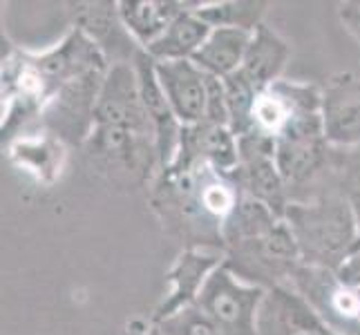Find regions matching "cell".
Masks as SVG:
<instances>
[{
  "label": "cell",
  "instance_id": "cell-1",
  "mask_svg": "<svg viewBox=\"0 0 360 335\" xmlns=\"http://www.w3.org/2000/svg\"><path fill=\"white\" fill-rule=\"evenodd\" d=\"M284 221L295 237L302 266L338 270L360 246L352 208L342 195L291 202Z\"/></svg>",
  "mask_w": 360,
  "mask_h": 335
},
{
  "label": "cell",
  "instance_id": "cell-2",
  "mask_svg": "<svg viewBox=\"0 0 360 335\" xmlns=\"http://www.w3.org/2000/svg\"><path fill=\"white\" fill-rule=\"evenodd\" d=\"M276 161L282 179L287 185H302L314 181L329 166L331 145L322 128L320 114V88L309 90V94L297 105L295 114L289 119L276 139Z\"/></svg>",
  "mask_w": 360,
  "mask_h": 335
},
{
  "label": "cell",
  "instance_id": "cell-3",
  "mask_svg": "<svg viewBox=\"0 0 360 335\" xmlns=\"http://www.w3.org/2000/svg\"><path fill=\"white\" fill-rule=\"evenodd\" d=\"M224 266L238 280L271 291L289 284L302 262L289 223L282 219L262 237L224 248Z\"/></svg>",
  "mask_w": 360,
  "mask_h": 335
},
{
  "label": "cell",
  "instance_id": "cell-4",
  "mask_svg": "<svg viewBox=\"0 0 360 335\" xmlns=\"http://www.w3.org/2000/svg\"><path fill=\"white\" fill-rule=\"evenodd\" d=\"M264 293V289L238 280L221 264L208 277L195 304L210 317L219 335H255L257 311Z\"/></svg>",
  "mask_w": 360,
  "mask_h": 335
},
{
  "label": "cell",
  "instance_id": "cell-5",
  "mask_svg": "<svg viewBox=\"0 0 360 335\" xmlns=\"http://www.w3.org/2000/svg\"><path fill=\"white\" fill-rule=\"evenodd\" d=\"M289 284L333 335H345L360 327V289L342 282L336 270L300 266Z\"/></svg>",
  "mask_w": 360,
  "mask_h": 335
},
{
  "label": "cell",
  "instance_id": "cell-6",
  "mask_svg": "<svg viewBox=\"0 0 360 335\" xmlns=\"http://www.w3.org/2000/svg\"><path fill=\"white\" fill-rule=\"evenodd\" d=\"M108 72H92L63 85L41 112L47 134L63 143L85 145L94 130V112L98 92Z\"/></svg>",
  "mask_w": 360,
  "mask_h": 335
},
{
  "label": "cell",
  "instance_id": "cell-7",
  "mask_svg": "<svg viewBox=\"0 0 360 335\" xmlns=\"http://www.w3.org/2000/svg\"><path fill=\"white\" fill-rule=\"evenodd\" d=\"M240 143V166L235 177L244 195L262 202L280 219L291 204L289 185L282 179L276 161V141L266 134L248 132L238 139Z\"/></svg>",
  "mask_w": 360,
  "mask_h": 335
},
{
  "label": "cell",
  "instance_id": "cell-8",
  "mask_svg": "<svg viewBox=\"0 0 360 335\" xmlns=\"http://www.w3.org/2000/svg\"><path fill=\"white\" fill-rule=\"evenodd\" d=\"M94 128H121L155 136L150 119L141 103L139 81L132 63L110 65L98 92Z\"/></svg>",
  "mask_w": 360,
  "mask_h": 335
},
{
  "label": "cell",
  "instance_id": "cell-9",
  "mask_svg": "<svg viewBox=\"0 0 360 335\" xmlns=\"http://www.w3.org/2000/svg\"><path fill=\"white\" fill-rule=\"evenodd\" d=\"M224 264V248H188L184 251L166 275V295L157 304L153 322H161L172 313L197 302L208 277Z\"/></svg>",
  "mask_w": 360,
  "mask_h": 335
},
{
  "label": "cell",
  "instance_id": "cell-10",
  "mask_svg": "<svg viewBox=\"0 0 360 335\" xmlns=\"http://www.w3.org/2000/svg\"><path fill=\"white\" fill-rule=\"evenodd\" d=\"M320 114L331 147H360V77L345 72L322 85Z\"/></svg>",
  "mask_w": 360,
  "mask_h": 335
},
{
  "label": "cell",
  "instance_id": "cell-11",
  "mask_svg": "<svg viewBox=\"0 0 360 335\" xmlns=\"http://www.w3.org/2000/svg\"><path fill=\"white\" fill-rule=\"evenodd\" d=\"M132 65L136 72V81H139V94H141L143 110H146L148 119H150V126L155 130L159 170L166 172L177 159L184 126L177 121L166 94L161 92V85L157 81V72H155V60L141 49V52L136 54Z\"/></svg>",
  "mask_w": 360,
  "mask_h": 335
},
{
  "label": "cell",
  "instance_id": "cell-12",
  "mask_svg": "<svg viewBox=\"0 0 360 335\" xmlns=\"http://www.w3.org/2000/svg\"><path fill=\"white\" fill-rule=\"evenodd\" d=\"M200 164L210 166L221 175H233L238 170L240 143L229 126L197 123V126L184 128L177 159L168 170L181 172Z\"/></svg>",
  "mask_w": 360,
  "mask_h": 335
},
{
  "label": "cell",
  "instance_id": "cell-13",
  "mask_svg": "<svg viewBox=\"0 0 360 335\" xmlns=\"http://www.w3.org/2000/svg\"><path fill=\"white\" fill-rule=\"evenodd\" d=\"M161 92L184 128L206 121L208 77L193 60H155Z\"/></svg>",
  "mask_w": 360,
  "mask_h": 335
},
{
  "label": "cell",
  "instance_id": "cell-14",
  "mask_svg": "<svg viewBox=\"0 0 360 335\" xmlns=\"http://www.w3.org/2000/svg\"><path fill=\"white\" fill-rule=\"evenodd\" d=\"M74 27L101 49L110 65L134 63L141 52L119 16V3H79L74 11Z\"/></svg>",
  "mask_w": 360,
  "mask_h": 335
},
{
  "label": "cell",
  "instance_id": "cell-15",
  "mask_svg": "<svg viewBox=\"0 0 360 335\" xmlns=\"http://www.w3.org/2000/svg\"><path fill=\"white\" fill-rule=\"evenodd\" d=\"M331 333L304 297L291 284H282L264 293L257 311L255 335H304ZM333 335V333H331Z\"/></svg>",
  "mask_w": 360,
  "mask_h": 335
},
{
  "label": "cell",
  "instance_id": "cell-16",
  "mask_svg": "<svg viewBox=\"0 0 360 335\" xmlns=\"http://www.w3.org/2000/svg\"><path fill=\"white\" fill-rule=\"evenodd\" d=\"M289 58H291L289 43L278 32H273L266 22H262L253 32L244 63L238 72L257 94H262L273 83L280 81Z\"/></svg>",
  "mask_w": 360,
  "mask_h": 335
},
{
  "label": "cell",
  "instance_id": "cell-17",
  "mask_svg": "<svg viewBox=\"0 0 360 335\" xmlns=\"http://www.w3.org/2000/svg\"><path fill=\"white\" fill-rule=\"evenodd\" d=\"M193 5L195 3H177V0H121L119 16L134 43L146 49Z\"/></svg>",
  "mask_w": 360,
  "mask_h": 335
},
{
  "label": "cell",
  "instance_id": "cell-18",
  "mask_svg": "<svg viewBox=\"0 0 360 335\" xmlns=\"http://www.w3.org/2000/svg\"><path fill=\"white\" fill-rule=\"evenodd\" d=\"M251 36L253 32L246 29L217 27L208 34L206 43L193 56V63L204 74L224 81L242 67Z\"/></svg>",
  "mask_w": 360,
  "mask_h": 335
},
{
  "label": "cell",
  "instance_id": "cell-19",
  "mask_svg": "<svg viewBox=\"0 0 360 335\" xmlns=\"http://www.w3.org/2000/svg\"><path fill=\"white\" fill-rule=\"evenodd\" d=\"M195 7L197 3L191 9H186L179 18H175V22L143 52L153 60H193V56L206 43L208 34L213 32L210 25L197 16Z\"/></svg>",
  "mask_w": 360,
  "mask_h": 335
},
{
  "label": "cell",
  "instance_id": "cell-20",
  "mask_svg": "<svg viewBox=\"0 0 360 335\" xmlns=\"http://www.w3.org/2000/svg\"><path fill=\"white\" fill-rule=\"evenodd\" d=\"M282 219L266 208L262 202L253 199L248 195H240L238 204L233 206L229 217L219 226V242L221 248H229L235 244H242L248 239L262 237L269 230H273Z\"/></svg>",
  "mask_w": 360,
  "mask_h": 335
},
{
  "label": "cell",
  "instance_id": "cell-21",
  "mask_svg": "<svg viewBox=\"0 0 360 335\" xmlns=\"http://www.w3.org/2000/svg\"><path fill=\"white\" fill-rule=\"evenodd\" d=\"M11 159L16 164L36 175L39 179L52 181L56 175H60V168H63V141H58L52 134H36L27 136V139H18L11 145Z\"/></svg>",
  "mask_w": 360,
  "mask_h": 335
},
{
  "label": "cell",
  "instance_id": "cell-22",
  "mask_svg": "<svg viewBox=\"0 0 360 335\" xmlns=\"http://www.w3.org/2000/svg\"><path fill=\"white\" fill-rule=\"evenodd\" d=\"M269 3L262 0H221V3H197L195 11L213 29L233 27L255 32L264 20Z\"/></svg>",
  "mask_w": 360,
  "mask_h": 335
},
{
  "label": "cell",
  "instance_id": "cell-23",
  "mask_svg": "<svg viewBox=\"0 0 360 335\" xmlns=\"http://www.w3.org/2000/svg\"><path fill=\"white\" fill-rule=\"evenodd\" d=\"M155 324L161 335H219L217 327L197 304L186 306Z\"/></svg>",
  "mask_w": 360,
  "mask_h": 335
},
{
  "label": "cell",
  "instance_id": "cell-24",
  "mask_svg": "<svg viewBox=\"0 0 360 335\" xmlns=\"http://www.w3.org/2000/svg\"><path fill=\"white\" fill-rule=\"evenodd\" d=\"M338 18L345 32L360 45V0H347L338 5Z\"/></svg>",
  "mask_w": 360,
  "mask_h": 335
},
{
  "label": "cell",
  "instance_id": "cell-25",
  "mask_svg": "<svg viewBox=\"0 0 360 335\" xmlns=\"http://www.w3.org/2000/svg\"><path fill=\"white\" fill-rule=\"evenodd\" d=\"M340 280L347 282V284H352V287L360 289V246H358V251L347 259V262L336 270Z\"/></svg>",
  "mask_w": 360,
  "mask_h": 335
},
{
  "label": "cell",
  "instance_id": "cell-26",
  "mask_svg": "<svg viewBox=\"0 0 360 335\" xmlns=\"http://www.w3.org/2000/svg\"><path fill=\"white\" fill-rule=\"evenodd\" d=\"M123 335H161V331L157 329V324H155L153 320H148V322L132 320Z\"/></svg>",
  "mask_w": 360,
  "mask_h": 335
},
{
  "label": "cell",
  "instance_id": "cell-27",
  "mask_svg": "<svg viewBox=\"0 0 360 335\" xmlns=\"http://www.w3.org/2000/svg\"><path fill=\"white\" fill-rule=\"evenodd\" d=\"M345 335H360V327H358V329H354V331H349V333H345Z\"/></svg>",
  "mask_w": 360,
  "mask_h": 335
},
{
  "label": "cell",
  "instance_id": "cell-28",
  "mask_svg": "<svg viewBox=\"0 0 360 335\" xmlns=\"http://www.w3.org/2000/svg\"><path fill=\"white\" fill-rule=\"evenodd\" d=\"M304 335H331V333H304Z\"/></svg>",
  "mask_w": 360,
  "mask_h": 335
}]
</instances>
